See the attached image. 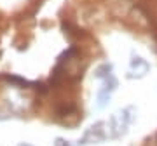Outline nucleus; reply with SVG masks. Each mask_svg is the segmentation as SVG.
<instances>
[{"label": "nucleus", "instance_id": "obj_1", "mask_svg": "<svg viewBox=\"0 0 157 146\" xmlns=\"http://www.w3.org/2000/svg\"><path fill=\"white\" fill-rule=\"evenodd\" d=\"M133 111H135V108L128 106L108 118L107 125H108V132H110L112 137H121V136H124L128 132V127L135 120V115H131Z\"/></svg>", "mask_w": 157, "mask_h": 146}, {"label": "nucleus", "instance_id": "obj_2", "mask_svg": "<svg viewBox=\"0 0 157 146\" xmlns=\"http://www.w3.org/2000/svg\"><path fill=\"white\" fill-rule=\"evenodd\" d=\"M105 122H96L94 125H91L89 129L84 132L82 139L78 141V144H91V143H101L108 137V132L105 129Z\"/></svg>", "mask_w": 157, "mask_h": 146}, {"label": "nucleus", "instance_id": "obj_6", "mask_svg": "<svg viewBox=\"0 0 157 146\" xmlns=\"http://www.w3.org/2000/svg\"><path fill=\"white\" fill-rule=\"evenodd\" d=\"M54 146H70V144H68V141L61 139V137H58L56 143H54Z\"/></svg>", "mask_w": 157, "mask_h": 146}, {"label": "nucleus", "instance_id": "obj_5", "mask_svg": "<svg viewBox=\"0 0 157 146\" xmlns=\"http://www.w3.org/2000/svg\"><path fill=\"white\" fill-rule=\"evenodd\" d=\"M117 87H119L117 78H115L113 75H110V77H107V78H103V87H101L100 90L107 92V94H112L113 90H117Z\"/></svg>", "mask_w": 157, "mask_h": 146}, {"label": "nucleus", "instance_id": "obj_3", "mask_svg": "<svg viewBox=\"0 0 157 146\" xmlns=\"http://www.w3.org/2000/svg\"><path fill=\"white\" fill-rule=\"evenodd\" d=\"M129 68H131L133 71H136L140 77H143V75L148 71V68L150 66H148V63H147L141 56H135V54H133L131 59H129Z\"/></svg>", "mask_w": 157, "mask_h": 146}, {"label": "nucleus", "instance_id": "obj_7", "mask_svg": "<svg viewBox=\"0 0 157 146\" xmlns=\"http://www.w3.org/2000/svg\"><path fill=\"white\" fill-rule=\"evenodd\" d=\"M17 146H33V144H28V143H21V144H17Z\"/></svg>", "mask_w": 157, "mask_h": 146}, {"label": "nucleus", "instance_id": "obj_4", "mask_svg": "<svg viewBox=\"0 0 157 146\" xmlns=\"http://www.w3.org/2000/svg\"><path fill=\"white\" fill-rule=\"evenodd\" d=\"M110 75H113V66L110 64V63H103V64H100V66L96 68V73H94V77L96 78H107V77H110Z\"/></svg>", "mask_w": 157, "mask_h": 146}]
</instances>
